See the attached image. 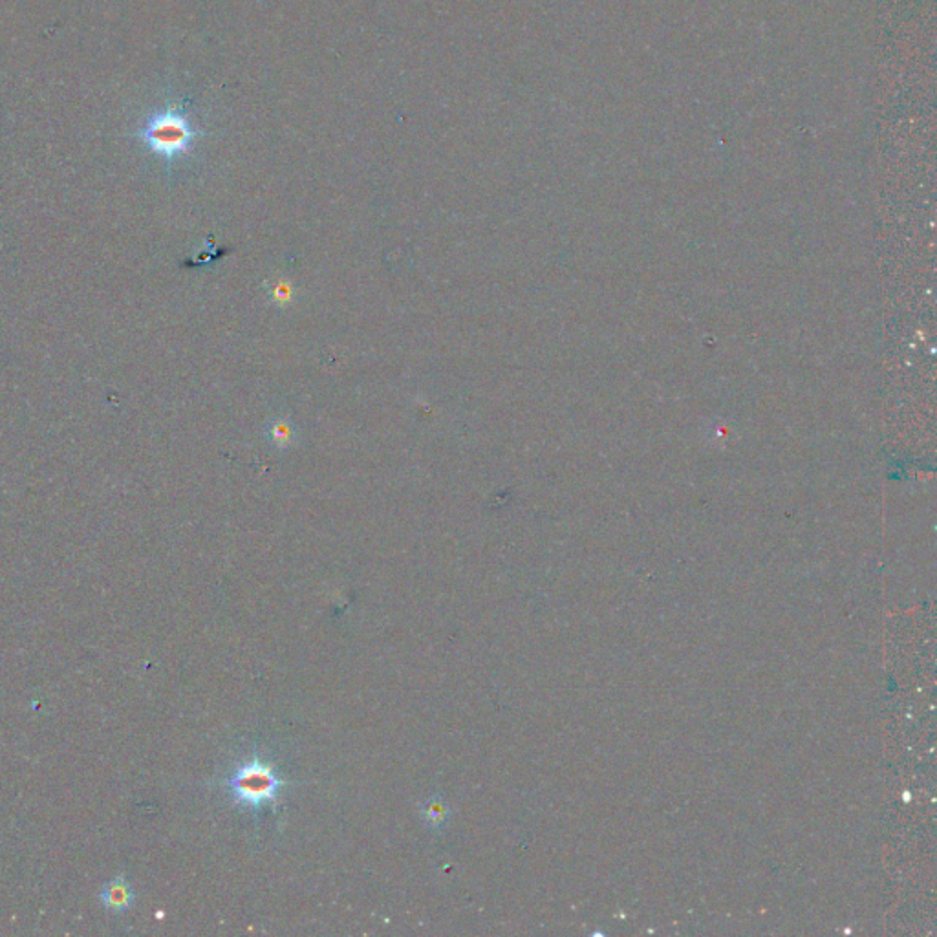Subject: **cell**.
I'll return each mask as SVG.
<instances>
[{
    "label": "cell",
    "mask_w": 937,
    "mask_h": 937,
    "mask_svg": "<svg viewBox=\"0 0 937 937\" xmlns=\"http://www.w3.org/2000/svg\"><path fill=\"white\" fill-rule=\"evenodd\" d=\"M204 136L189 118L187 108L180 103H169L162 110H156L138 130L147 149L165 160L167 165L193 151L194 143Z\"/></svg>",
    "instance_id": "cell-1"
},
{
    "label": "cell",
    "mask_w": 937,
    "mask_h": 937,
    "mask_svg": "<svg viewBox=\"0 0 937 937\" xmlns=\"http://www.w3.org/2000/svg\"><path fill=\"white\" fill-rule=\"evenodd\" d=\"M229 786L238 802L248 804L251 808H259L277 800L282 780L273 773L270 765L253 760L238 769Z\"/></svg>",
    "instance_id": "cell-2"
},
{
    "label": "cell",
    "mask_w": 937,
    "mask_h": 937,
    "mask_svg": "<svg viewBox=\"0 0 937 937\" xmlns=\"http://www.w3.org/2000/svg\"><path fill=\"white\" fill-rule=\"evenodd\" d=\"M101 903L105 905L110 912H125L129 910L130 905L134 903V892L130 884L125 879H112L110 883L103 886L101 890Z\"/></svg>",
    "instance_id": "cell-3"
},
{
    "label": "cell",
    "mask_w": 937,
    "mask_h": 937,
    "mask_svg": "<svg viewBox=\"0 0 937 937\" xmlns=\"http://www.w3.org/2000/svg\"><path fill=\"white\" fill-rule=\"evenodd\" d=\"M271 431H273L271 432V438H273V442L275 443L284 445V443H288V440H290L291 431L286 427V423H277Z\"/></svg>",
    "instance_id": "cell-4"
}]
</instances>
